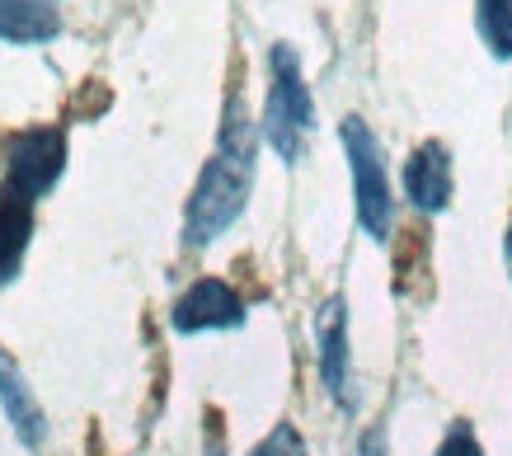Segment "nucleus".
Masks as SVG:
<instances>
[{
    "instance_id": "nucleus-14",
    "label": "nucleus",
    "mask_w": 512,
    "mask_h": 456,
    "mask_svg": "<svg viewBox=\"0 0 512 456\" xmlns=\"http://www.w3.org/2000/svg\"><path fill=\"white\" fill-rule=\"evenodd\" d=\"M362 456H386V433H381V428H372V433L362 438Z\"/></svg>"
},
{
    "instance_id": "nucleus-10",
    "label": "nucleus",
    "mask_w": 512,
    "mask_h": 456,
    "mask_svg": "<svg viewBox=\"0 0 512 456\" xmlns=\"http://www.w3.org/2000/svg\"><path fill=\"white\" fill-rule=\"evenodd\" d=\"M57 10L43 0H0V38L5 43H47L57 38Z\"/></svg>"
},
{
    "instance_id": "nucleus-3",
    "label": "nucleus",
    "mask_w": 512,
    "mask_h": 456,
    "mask_svg": "<svg viewBox=\"0 0 512 456\" xmlns=\"http://www.w3.org/2000/svg\"><path fill=\"white\" fill-rule=\"evenodd\" d=\"M343 151H348V170H353V198H357V221L372 240L390 236V179H386V156H381V142L376 132L357 113H348L339 127Z\"/></svg>"
},
{
    "instance_id": "nucleus-9",
    "label": "nucleus",
    "mask_w": 512,
    "mask_h": 456,
    "mask_svg": "<svg viewBox=\"0 0 512 456\" xmlns=\"http://www.w3.org/2000/svg\"><path fill=\"white\" fill-rule=\"evenodd\" d=\"M29 236H33V203L10 189H0V283H10L19 273Z\"/></svg>"
},
{
    "instance_id": "nucleus-8",
    "label": "nucleus",
    "mask_w": 512,
    "mask_h": 456,
    "mask_svg": "<svg viewBox=\"0 0 512 456\" xmlns=\"http://www.w3.org/2000/svg\"><path fill=\"white\" fill-rule=\"evenodd\" d=\"M0 409H5V424L15 428V438L24 447H43L47 438V419H43V405H38V395L33 386L24 381L19 372V362L0 348Z\"/></svg>"
},
{
    "instance_id": "nucleus-11",
    "label": "nucleus",
    "mask_w": 512,
    "mask_h": 456,
    "mask_svg": "<svg viewBox=\"0 0 512 456\" xmlns=\"http://www.w3.org/2000/svg\"><path fill=\"white\" fill-rule=\"evenodd\" d=\"M480 33L498 62H512V0H480Z\"/></svg>"
},
{
    "instance_id": "nucleus-2",
    "label": "nucleus",
    "mask_w": 512,
    "mask_h": 456,
    "mask_svg": "<svg viewBox=\"0 0 512 456\" xmlns=\"http://www.w3.org/2000/svg\"><path fill=\"white\" fill-rule=\"evenodd\" d=\"M268 66H273V85H268L264 104V137L287 165H296L301 146H306V132L315 123V99L306 90V76H301V57L287 43L268 52Z\"/></svg>"
},
{
    "instance_id": "nucleus-15",
    "label": "nucleus",
    "mask_w": 512,
    "mask_h": 456,
    "mask_svg": "<svg viewBox=\"0 0 512 456\" xmlns=\"http://www.w3.org/2000/svg\"><path fill=\"white\" fill-rule=\"evenodd\" d=\"M508 264H512V231H508Z\"/></svg>"
},
{
    "instance_id": "nucleus-5",
    "label": "nucleus",
    "mask_w": 512,
    "mask_h": 456,
    "mask_svg": "<svg viewBox=\"0 0 512 456\" xmlns=\"http://www.w3.org/2000/svg\"><path fill=\"white\" fill-rule=\"evenodd\" d=\"M174 330L179 334H207V330H235L245 325V301L221 278H198L184 297L174 301Z\"/></svg>"
},
{
    "instance_id": "nucleus-7",
    "label": "nucleus",
    "mask_w": 512,
    "mask_h": 456,
    "mask_svg": "<svg viewBox=\"0 0 512 456\" xmlns=\"http://www.w3.org/2000/svg\"><path fill=\"white\" fill-rule=\"evenodd\" d=\"M404 193L419 212H442L451 203V156L442 142L414 146V156L404 160Z\"/></svg>"
},
{
    "instance_id": "nucleus-1",
    "label": "nucleus",
    "mask_w": 512,
    "mask_h": 456,
    "mask_svg": "<svg viewBox=\"0 0 512 456\" xmlns=\"http://www.w3.org/2000/svg\"><path fill=\"white\" fill-rule=\"evenodd\" d=\"M249 184H254V137H249L245 109L231 99L217 156L202 165L198 184H193V198H188V212H184V240L193 250H198V245H212V240L245 212Z\"/></svg>"
},
{
    "instance_id": "nucleus-13",
    "label": "nucleus",
    "mask_w": 512,
    "mask_h": 456,
    "mask_svg": "<svg viewBox=\"0 0 512 456\" xmlns=\"http://www.w3.org/2000/svg\"><path fill=\"white\" fill-rule=\"evenodd\" d=\"M437 456H484V447L475 442V428L470 424H451L442 447H437Z\"/></svg>"
},
{
    "instance_id": "nucleus-4",
    "label": "nucleus",
    "mask_w": 512,
    "mask_h": 456,
    "mask_svg": "<svg viewBox=\"0 0 512 456\" xmlns=\"http://www.w3.org/2000/svg\"><path fill=\"white\" fill-rule=\"evenodd\" d=\"M5 189L38 203L66 165V132L62 127H19L5 137Z\"/></svg>"
},
{
    "instance_id": "nucleus-12",
    "label": "nucleus",
    "mask_w": 512,
    "mask_h": 456,
    "mask_svg": "<svg viewBox=\"0 0 512 456\" xmlns=\"http://www.w3.org/2000/svg\"><path fill=\"white\" fill-rule=\"evenodd\" d=\"M249 456H306V438H301L292 424H278Z\"/></svg>"
},
{
    "instance_id": "nucleus-6",
    "label": "nucleus",
    "mask_w": 512,
    "mask_h": 456,
    "mask_svg": "<svg viewBox=\"0 0 512 456\" xmlns=\"http://www.w3.org/2000/svg\"><path fill=\"white\" fill-rule=\"evenodd\" d=\"M315 344H320V377L339 405H353L348 395V301L329 297L315 315Z\"/></svg>"
}]
</instances>
